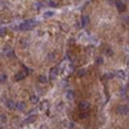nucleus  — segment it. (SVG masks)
Segmentation results:
<instances>
[{"mask_svg":"<svg viewBox=\"0 0 129 129\" xmlns=\"http://www.w3.org/2000/svg\"><path fill=\"white\" fill-rule=\"evenodd\" d=\"M35 23H36L35 21H32V20H27V21H25L21 25L20 29H21V30H23V31H27V30H31L32 27L35 26Z\"/></svg>","mask_w":129,"mask_h":129,"instance_id":"nucleus-1","label":"nucleus"},{"mask_svg":"<svg viewBox=\"0 0 129 129\" xmlns=\"http://www.w3.org/2000/svg\"><path fill=\"white\" fill-rule=\"evenodd\" d=\"M116 112L119 115H128V106L127 105H120L116 108Z\"/></svg>","mask_w":129,"mask_h":129,"instance_id":"nucleus-2","label":"nucleus"},{"mask_svg":"<svg viewBox=\"0 0 129 129\" xmlns=\"http://www.w3.org/2000/svg\"><path fill=\"white\" fill-rule=\"evenodd\" d=\"M89 108H90V103L89 102L83 101V102L79 103V110H80V111H89Z\"/></svg>","mask_w":129,"mask_h":129,"instance_id":"nucleus-3","label":"nucleus"},{"mask_svg":"<svg viewBox=\"0 0 129 129\" xmlns=\"http://www.w3.org/2000/svg\"><path fill=\"white\" fill-rule=\"evenodd\" d=\"M115 5H116V8L119 9L120 13L125 12V5H124V3H123L121 0H115Z\"/></svg>","mask_w":129,"mask_h":129,"instance_id":"nucleus-4","label":"nucleus"},{"mask_svg":"<svg viewBox=\"0 0 129 129\" xmlns=\"http://www.w3.org/2000/svg\"><path fill=\"white\" fill-rule=\"evenodd\" d=\"M5 105H7V107L9 108V110H14V108H16V105H17V103H16L13 100H8L7 102H5Z\"/></svg>","mask_w":129,"mask_h":129,"instance_id":"nucleus-5","label":"nucleus"},{"mask_svg":"<svg viewBox=\"0 0 129 129\" xmlns=\"http://www.w3.org/2000/svg\"><path fill=\"white\" fill-rule=\"evenodd\" d=\"M35 121V115H30V116H27L26 119H25L23 124H31V123Z\"/></svg>","mask_w":129,"mask_h":129,"instance_id":"nucleus-6","label":"nucleus"},{"mask_svg":"<svg viewBox=\"0 0 129 129\" xmlns=\"http://www.w3.org/2000/svg\"><path fill=\"white\" fill-rule=\"evenodd\" d=\"M16 108L20 110V111H23V110H26V103L25 102H18L17 105H16Z\"/></svg>","mask_w":129,"mask_h":129,"instance_id":"nucleus-7","label":"nucleus"},{"mask_svg":"<svg viewBox=\"0 0 129 129\" xmlns=\"http://www.w3.org/2000/svg\"><path fill=\"white\" fill-rule=\"evenodd\" d=\"M57 74H58V68H57V67H52L50 68V78L54 79L57 76Z\"/></svg>","mask_w":129,"mask_h":129,"instance_id":"nucleus-8","label":"nucleus"},{"mask_svg":"<svg viewBox=\"0 0 129 129\" xmlns=\"http://www.w3.org/2000/svg\"><path fill=\"white\" fill-rule=\"evenodd\" d=\"M89 17H88V16H83V17H81V25H83V26H87L88 23H89Z\"/></svg>","mask_w":129,"mask_h":129,"instance_id":"nucleus-9","label":"nucleus"},{"mask_svg":"<svg viewBox=\"0 0 129 129\" xmlns=\"http://www.w3.org/2000/svg\"><path fill=\"white\" fill-rule=\"evenodd\" d=\"M39 83H42V84L48 83V78L45 75H39Z\"/></svg>","mask_w":129,"mask_h":129,"instance_id":"nucleus-10","label":"nucleus"},{"mask_svg":"<svg viewBox=\"0 0 129 129\" xmlns=\"http://www.w3.org/2000/svg\"><path fill=\"white\" fill-rule=\"evenodd\" d=\"M7 120H8L7 115H5V114H0V124H5Z\"/></svg>","mask_w":129,"mask_h":129,"instance_id":"nucleus-11","label":"nucleus"},{"mask_svg":"<svg viewBox=\"0 0 129 129\" xmlns=\"http://www.w3.org/2000/svg\"><path fill=\"white\" fill-rule=\"evenodd\" d=\"M25 76H26V75H25V74H22V72H18L17 74V75H16V80H17V81H20V80H22V79H23L25 78Z\"/></svg>","mask_w":129,"mask_h":129,"instance_id":"nucleus-12","label":"nucleus"},{"mask_svg":"<svg viewBox=\"0 0 129 129\" xmlns=\"http://www.w3.org/2000/svg\"><path fill=\"white\" fill-rule=\"evenodd\" d=\"M116 75L119 76V78H121V79H125V72H124V71H121V70L116 71Z\"/></svg>","mask_w":129,"mask_h":129,"instance_id":"nucleus-13","label":"nucleus"},{"mask_svg":"<svg viewBox=\"0 0 129 129\" xmlns=\"http://www.w3.org/2000/svg\"><path fill=\"white\" fill-rule=\"evenodd\" d=\"M30 101H31L32 103H37L39 102V98H37V96H31V97H30Z\"/></svg>","mask_w":129,"mask_h":129,"instance_id":"nucleus-14","label":"nucleus"},{"mask_svg":"<svg viewBox=\"0 0 129 129\" xmlns=\"http://www.w3.org/2000/svg\"><path fill=\"white\" fill-rule=\"evenodd\" d=\"M53 16H54V13L50 12V10H49V12H45V13H44V18H50V17H53Z\"/></svg>","mask_w":129,"mask_h":129,"instance_id":"nucleus-15","label":"nucleus"},{"mask_svg":"<svg viewBox=\"0 0 129 129\" xmlns=\"http://www.w3.org/2000/svg\"><path fill=\"white\" fill-rule=\"evenodd\" d=\"M66 96H67V100H72L74 98V92L72 90H68V92L66 93Z\"/></svg>","mask_w":129,"mask_h":129,"instance_id":"nucleus-16","label":"nucleus"},{"mask_svg":"<svg viewBox=\"0 0 129 129\" xmlns=\"http://www.w3.org/2000/svg\"><path fill=\"white\" fill-rule=\"evenodd\" d=\"M106 54H107L108 57H112L114 56V52H112L111 48H106Z\"/></svg>","mask_w":129,"mask_h":129,"instance_id":"nucleus-17","label":"nucleus"},{"mask_svg":"<svg viewBox=\"0 0 129 129\" xmlns=\"http://www.w3.org/2000/svg\"><path fill=\"white\" fill-rule=\"evenodd\" d=\"M85 74H87V71L84 70V68H81V70H79V71H78V76H80V78H81V76H84Z\"/></svg>","mask_w":129,"mask_h":129,"instance_id":"nucleus-18","label":"nucleus"},{"mask_svg":"<svg viewBox=\"0 0 129 129\" xmlns=\"http://www.w3.org/2000/svg\"><path fill=\"white\" fill-rule=\"evenodd\" d=\"M7 81V75L5 74H1L0 75V83H5Z\"/></svg>","mask_w":129,"mask_h":129,"instance_id":"nucleus-19","label":"nucleus"},{"mask_svg":"<svg viewBox=\"0 0 129 129\" xmlns=\"http://www.w3.org/2000/svg\"><path fill=\"white\" fill-rule=\"evenodd\" d=\"M88 115H89V112H88V111H81L80 117H81V119H84V117H88Z\"/></svg>","mask_w":129,"mask_h":129,"instance_id":"nucleus-20","label":"nucleus"},{"mask_svg":"<svg viewBox=\"0 0 129 129\" xmlns=\"http://www.w3.org/2000/svg\"><path fill=\"white\" fill-rule=\"evenodd\" d=\"M96 63H97V65H102V63H103V58L97 57V58H96Z\"/></svg>","mask_w":129,"mask_h":129,"instance_id":"nucleus-21","label":"nucleus"},{"mask_svg":"<svg viewBox=\"0 0 129 129\" xmlns=\"http://www.w3.org/2000/svg\"><path fill=\"white\" fill-rule=\"evenodd\" d=\"M48 59H49V61H53V59H56V54H54V53H50V54L48 56Z\"/></svg>","mask_w":129,"mask_h":129,"instance_id":"nucleus-22","label":"nucleus"},{"mask_svg":"<svg viewBox=\"0 0 129 129\" xmlns=\"http://www.w3.org/2000/svg\"><path fill=\"white\" fill-rule=\"evenodd\" d=\"M7 34V29H0V36H4Z\"/></svg>","mask_w":129,"mask_h":129,"instance_id":"nucleus-23","label":"nucleus"},{"mask_svg":"<svg viewBox=\"0 0 129 129\" xmlns=\"http://www.w3.org/2000/svg\"><path fill=\"white\" fill-rule=\"evenodd\" d=\"M42 106H43V108H46L48 107V101H44V102L42 103Z\"/></svg>","mask_w":129,"mask_h":129,"instance_id":"nucleus-24","label":"nucleus"},{"mask_svg":"<svg viewBox=\"0 0 129 129\" xmlns=\"http://www.w3.org/2000/svg\"><path fill=\"white\" fill-rule=\"evenodd\" d=\"M68 128H70V129H74V128H75V124H74L72 121H70V123H68Z\"/></svg>","mask_w":129,"mask_h":129,"instance_id":"nucleus-25","label":"nucleus"},{"mask_svg":"<svg viewBox=\"0 0 129 129\" xmlns=\"http://www.w3.org/2000/svg\"><path fill=\"white\" fill-rule=\"evenodd\" d=\"M22 46H25V48H26V46H27V40H22Z\"/></svg>","mask_w":129,"mask_h":129,"instance_id":"nucleus-26","label":"nucleus"},{"mask_svg":"<svg viewBox=\"0 0 129 129\" xmlns=\"http://www.w3.org/2000/svg\"><path fill=\"white\" fill-rule=\"evenodd\" d=\"M49 5H50V7H57V4H56V3H53V1L49 3Z\"/></svg>","mask_w":129,"mask_h":129,"instance_id":"nucleus-27","label":"nucleus"},{"mask_svg":"<svg viewBox=\"0 0 129 129\" xmlns=\"http://www.w3.org/2000/svg\"><path fill=\"white\" fill-rule=\"evenodd\" d=\"M40 129H48V128H46V125L43 124V125H40Z\"/></svg>","mask_w":129,"mask_h":129,"instance_id":"nucleus-28","label":"nucleus"}]
</instances>
